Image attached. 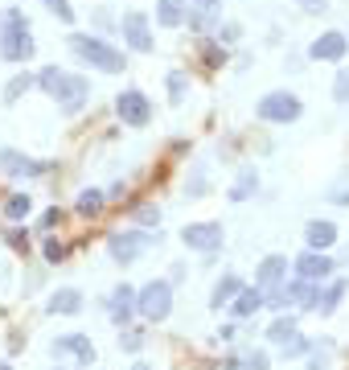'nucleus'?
I'll return each instance as SVG.
<instances>
[{
    "mask_svg": "<svg viewBox=\"0 0 349 370\" xmlns=\"http://www.w3.org/2000/svg\"><path fill=\"white\" fill-rule=\"evenodd\" d=\"M37 86L50 95L66 116H74V111H83V103L86 95H91V83H86L83 74H66V70H58V66H46L41 74H37Z\"/></svg>",
    "mask_w": 349,
    "mask_h": 370,
    "instance_id": "f257e3e1",
    "label": "nucleus"
},
{
    "mask_svg": "<svg viewBox=\"0 0 349 370\" xmlns=\"http://www.w3.org/2000/svg\"><path fill=\"white\" fill-rule=\"evenodd\" d=\"M70 54L83 58L91 70H103V74H119L123 70V54L116 46H107L103 37H91V34H70Z\"/></svg>",
    "mask_w": 349,
    "mask_h": 370,
    "instance_id": "f03ea898",
    "label": "nucleus"
},
{
    "mask_svg": "<svg viewBox=\"0 0 349 370\" xmlns=\"http://www.w3.org/2000/svg\"><path fill=\"white\" fill-rule=\"evenodd\" d=\"M29 54H34V34H29V25H25L17 9H9L0 17V58L4 62H25Z\"/></svg>",
    "mask_w": 349,
    "mask_h": 370,
    "instance_id": "7ed1b4c3",
    "label": "nucleus"
},
{
    "mask_svg": "<svg viewBox=\"0 0 349 370\" xmlns=\"http://www.w3.org/2000/svg\"><path fill=\"white\" fill-rule=\"evenodd\" d=\"M300 111H304V103L296 95H288V91H271L255 107V116L263 119V124H292V119H300Z\"/></svg>",
    "mask_w": 349,
    "mask_h": 370,
    "instance_id": "20e7f679",
    "label": "nucleus"
},
{
    "mask_svg": "<svg viewBox=\"0 0 349 370\" xmlns=\"http://www.w3.org/2000/svg\"><path fill=\"white\" fill-rule=\"evenodd\" d=\"M148 247H152V235H148V231H119V235L107 239V255H111L116 264H123V268H128V264H136V259L148 251Z\"/></svg>",
    "mask_w": 349,
    "mask_h": 370,
    "instance_id": "39448f33",
    "label": "nucleus"
},
{
    "mask_svg": "<svg viewBox=\"0 0 349 370\" xmlns=\"http://www.w3.org/2000/svg\"><path fill=\"white\" fill-rule=\"evenodd\" d=\"M140 313L148 321H165L173 313V284L168 280H152L140 288Z\"/></svg>",
    "mask_w": 349,
    "mask_h": 370,
    "instance_id": "423d86ee",
    "label": "nucleus"
},
{
    "mask_svg": "<svg viewBox=\"0 0 349 370\" xmlns=\"http://www.w3.org/2000/svg\"><path fill=\"white\" fill-rule=\"evenodd\" d=\"M116 116L123 119V124H132V128H144L152 119V103L140 95V91H119L116 99Z\"/></svg>",
    "mask_w": 349,
    "mask_h": 370,
    "instance_id": "0eeeda50",
    "label": "nucleus"
},
{
    "mask_svg": "<svg viewBox=\"0 0 349 370\" xmlns=\"http://www.w3.org/2000/svg\"><path fill=\"white\" fill-rule=\"evenodd\" d=\"M181 239H185V247L210 255V251L222 247V226H218V222H189V226L181 231Z\"/></svg>",
    "mask_w": 349,
    "mask_h": 370,
    "instance_id": "6e6552de",
    "label": "nucleus"
},
{
    "mask_svg": "<svg viewBox=\"0 0 349 370\" xmlns=\"http://www.w3.org/2000/svg\"><path fill=\"white\" fill-rule=\"evenodd\" d=\"M119 29H123V41H128L136 54L152 50V29H148V17H144V13H123Z\"/></svg>",
    "mask_w": 349,
    "mask_h": 370,
    "instance_id": "1a4fd4ad",
    "label": "nucleus"
},
{
    "mask_svg": "<svg viewBox=\"0 0 349 370\" xmlns=\"http://www.w3.org/2000/svg\"><path fill=\"white\" fill-rule=\"evenodd\" d=\"M296 276L300 280H313V284H325L333 276V259L325 251H313V247H308V251L296 259Z\"/></svg>",
    "mask_w": 349,
    "mask_h": 370,
    "instance_id": "9d476101",
    "label": "nucleus"
},
{
    "mask_svg": "<svg viewBox=\"0 0 349 370\" xmlns=\"http://www.w3.org/2000/svg\"><path fill=\"white\" fill-rule=\"evenodd\" d=\"M283 280H288V259L283 255H267L263 264H259V271H255V288H263L267 296H271L275 288H283Z\"/></svg>",
    "mask_w": 349,
    "mask_h": 370,
    "instance_id": "9b49d317",
    "label": "nucleus"
},
{
    "mask_svg": "<svg viewBox=\"0 0 349 370\" xmlns=\"http://www.w3.org/2000/svg\"><path fill=\"white\" fill-rule=\"evenodd\" d=\"M349 50V37L337 34V29H329V34H320L313 41V50H308V58H316V62H341Z\"/></svg>",
    "mask_w": 349,
    "mask_h": 370,
    "instance_id": "f8f14e48",
    "label": "nucleus"
},
{
    "mask_svg": "<svg viewBox=\"0 0 349 370\" xmlns=\"http://www.w3.org/2000/svg\"><path fill=\"white\" fill-rule=\"evenodd\" d=\"M0 169H4L9 177H41V173H50L46 161H29V156H21V152H13V149L0 152Z\"/></svg>",
    "mask_w": 349,
    "mask_h": 370,
    "instance_id": "ddd939ff",
    "label": "nucleus"
},
{
    "mask_svg": "<svg viewBox=\"0 0 349 370\" xmlns=\"http://www.w3.org/2000/svg\"><path fill=\"white\" fill-rule=\"evenodd\" d=\"M222 21V0H193L189 4V29L193 34H206Z\"/></svg>",
    "mask_w": 349,
    "mask_h": 370,
    "instance_id": "4468645a",
    "label": "nucleus"
},
{
    "mask_svg": "<svg viewBox=\"0 0 349 370\" xmlns=\"http://www.w3.org/2000/svg\"><path fill=\"white\" fill-rule=\"evenodd\" d=\"M136 309H140V292H132L128 284H119L116 292H111V321H116V325H123V321L132 317Z\"/></svg>",
    "mask_w": 349,
    "mask_h": 370,
    "instance_id": "2eb2a0df",
    "label": "nucleus"
},
{
    "mask_svg": "<svg viewBox=\"0 0 349 370\" xmlns=\"http://www.w3.org/2000/svg\"><path fill=\"white\" fill-rule=\"evenodd\" d=\"M333 239H337V226H333L329 219H313L308 226H304V243H308L313 251H325V247H333Z\"/></svg>",
    "mask_w": 349,
    "mask_h": 370,
    "instance_id": "dca6fc26",
    "label": "nucleus"
},
{
    "mask_svg": "<svg viewBox=\"0 0 349 370\" xmlns=\"http://www.w3.org/2000/svg\"><path fill=\"white\" fill-rule=\"evenodd\" d=\"M62 354H79L83 362H91V358H95V346H91V337L70 334V337H58V341H54V358H62Z\"/></svg>",
    "mask_w": 349,
    "mask_h": 370,
    "instance_id": "f3484780",
    "label": "nucleus"
},
{
    "mask_svg": "<svg viewBox=\"0 0 349 370\" xmlns=\"http://www.w3.org/2000/svg\"><path fill=\"white\" fill-rule=\"evenodd\" d=\"M238 292H243V280H238V276H222V280L214 284V292H210V309H218V313L231 309V301L238 296Z\"/></svg>",
    "mask_w": 349,
    "mask_h": 370,
    "instance_id": "a211bd4d",
    "label": "nucleus"
},
{
    "mask_svg": "<svg viewBox=\"0 0 349 370\" xmlns=\"http://www.w3.org/2000/svg\"><path fill=\"white\" fill-rule=\"evenodd\" d=\"M263 301H267L263 288H243V292L231 301V313L234 317H255V309H263Z\"/></svg>",
    "mask_w": 349,
    "mask_h": 370,
    "instance_id": "6ab92c4d",
    "label": "nucleus"
},
{
    "mask_svg": "<svg viewBox=\"0 0 349 370\" xmlns=\"http://www.w3.org/2000/svg\"><path fill=\"white\" fill-rule=\"evenodd\" d=\"M185 17H189V4H185V0H156V21H161V25L177 29Z\"/></svg>",
    "mask_w": 349,
    "mask_h": 370,
    "instance_id": "aec40b11",
    "label": "nucleus"
},
{
    "mask_svg": "<svg viewBox=\"0 0 349 370\" xmlns=\"http://www.w3.org/2000/svg\"><path fill=\"white\" fill-rule=\"evenodd\" d=\"M79 309H83V292H79V288H58V292H54L50 296V313H79Z\"/></svg>",
    "mask_w": 349,
    "mask_h": 370,
    "instance_id": "412c9836",
    "label": "nucleus"
},
{
    "mask_svg": "<svg viewBox=\"0 0 349 370\" xmlns=\"http://www.w3.org/2000/svg\"><path fill=\"white\" fill-rule=\"evenodd\" d=\"M29 210H34V202H29V194H13V198H4V219H9V222L29 219Z\"/></svg>",
    "mask_w": 349,
    "mask_h": 370,
    "instance_id": "4be33fe9",
    "label": "nucleus"
},
{
    "mask_svg": "<svg viewBox=\"0 0 349 370\" xmlns=\"http://www.w3.org/2000/svg\"><path fill=\"white\" fill-rule=\"evenodd\" d=\"M74 210H79L83 219H95V214L103 210V194H99V189H83V194H79V202H74Z\"/></svg>",
    "mask_w": 349,
    "mask_h": 370,
    "instance_id": "5701e85b",
    "label": "nucleus"
},
{
    "mask_svg": "<svg viewBox=\"0 0 349 370\" xmlns=\"http://www.w3.org/2000/svg\"><path fill=\"white\" fill-rule=\"evenodd\" d=\"M288 337H296V317H280L271 321V329H267V341H288Z\"/></svg>",
    "mask_w": 349,
    "mask_h": 370,
    "instance_id": "b1692460",
    "label": "nucleus"
},
{
    "mask_svg": "<svg viewBox=\"0 0 349 370\" xmlns=\"http://www.w3.org/2000/svg\"><path fill=\"white\" fill-rule=\"evenodd\" d=\"M255 173H251V169H243V173H238V181H234V189H231V198L234 202H243V198H251V194H255Z\"/></svg>",
    "mask_w": 349,
    "mask_h": 370,
    "instance_id": "393cba45",
    "label": "nucleus"
},
{
    "mask_svg": "<svg viewBox=\"0 0 349 370\" xmlns=\"http://www.w3.org/2000/svg\"><path fill=\"white\" fill-rule=\"evenodd\" d=\"M341 292H345V284H329L320 292V301H316V313H333V309L341 304Z\"/></svg>",
    "mask_w": 349,
    "mask_h": 370,
    "instance_id": "a878e982",
    "label": "nucleus"
},
{
    "mask_svg": "<svg viewBox=\"0 0 349 370\" xmlns=\"http://www.w3.org/2000/svg\"><path fill=\"white\" fill-rule=\"evenodd\" d=\"M34 83H37L34 74H17L13 83L4 86V103H13V99H17V95H21V91H29V86H34Z\"/></svg>",
    "mask_w": 349,
    "mask_h": 370,
    "instance_id": "bb28decb",
    "label": "nucleus"
},
{
    "mask_svg": "<svg viewBox=\"0 0 349 370\" xmlns=\"http://www.w3.org/2000/svg\"><path fill=\"white\" fill-rule=\"evenodd\" d=\"M308 350H313V341H304V337H288V341H283V346H280V354H283V358H300V354H308Z\"/></svg>",
    "mask_w": 349,
    "mask_h": 370,
    "instance_id": "cd10ccee",
    "label": "nucleus"
},
{
    "mask_svg": "<svg viewBox=\"0 0 349 370\" xmlns=\"http://www.w3.org/2000/svg\"><path fill=\"white\" fill-rule=\"evenodd\" d=\"M333 99H337V103H349V70H341V74L333 79Z\"/></svg>",
    "mask_w": 349,
    "mask_h": 370,
    "instance_id": "c85d7f7f",
    "label": "nucleus"
},
{
    "mask_svg": "<svg viewBox=\"0 0 349 370\" xmlns=\"http://www.w3.org/2000/svg\"><path fill=\"white\" fill-rule=\"evenodd\" d=\"M46 4H50V13L58 21H74V13H70V0H46Z\"/></svg>",
    "mask_w": 349,
    "mask_h": 370,
    "instance_id": "c756f323",
    "label": "nucleus"
},
{
    "mask_svg": "<svg viewBox=\"0 0 349 370\" xmlns=\"http://www.w3.org/2000/svg\"><path fill=\"white\" fill-rule=\"evenodd\" d=\"M168 95H173V99H181V95H185V74H181V70H173V74H168Z\"/></svg>",
    "mask_w": 349,
    "mask_h": 370,
    "instance_id": "7c9ffc66",
    "label": "nucleus"
},
{
    "mask_svg": "<svg viewBox=\"0 0 349 370\" xmlns=\"http://www.w3.org/2000/svg\"><path fill=\"white\" fill-rule=\"evenodd\" d=\"M46 259H50V264H62V259H66V247H62L58 239H50V243H46Z\"/></svg>",
    "mask_w": 349,
    "mask_h": 370,
    "instance_id": "2f4dec72",
    "label": "nucleus"
},
{
    "mask_svg": "<svg viewBox=\"0 0 349 370\" xmlns=\"http://www.w3.org/2000/svg\"><path fill=\"white\" fill-rule=\"evenodd\" d=\"M136 222H144V226H148V222H161V210H152V206H140V210H136Z\"/></svg>",
    "mask_w": 349,
    "mask_h": 370,
    "instance_id": "473e14b6",
    "label": "nucleus"
},
{
    "mask_svg": "<svg viewBox=\"0 0 349 370\" xmlns=\"http://www.w3.org/2000/svg\"><path fill=\"white\" fill-rule=\"evenodd\" d=\"M201 194H206V173H193V185H189V198H201Z\"/></svg>",
    "mask_w": 349,
    "mask_h": 370,
    "instance_id": "72a5a7b5",
    "label": "nucleus"
},
{
    "mask_svg": "<svg viewBox=\"0 0 349 370\" xmlns=\"http://www.w3.org/2000/svg\"><path fill=\"white\" fill-rule=\"evenodd\" d=\"M119 346H123L128 354H136L140 346H144V337H140V334H123V341H119Z\"/></svg>",
    "mask_w": 349,
    "mask_h": 370,
    "instance_id": "f704fd0d",
    "label": "nucleus"
},
{
    "mask_svg": "<svg viewBox=\"0 0 349 370\" xmlns=\"http://www.w3.org/2000/svg\"><path fill=\"white\" fill-rule=\"evenodd\" d=\"M247 370H267V354H259V350H255V354L247 358Z\"/></svg>",
    "mask_w": 349,
    "mask_h": 370,
    "instance_id": "c9c22d12",
    "label": "nucleus"
},
{
    "mask_svg": "<svg viewBox=\"0 0 349 370\" xmlns=\"http://www.w3.org/2000/svg\"><path fill=\"white\" fill-rule=\"evenodd\" d=\"M25 243H29L25 231H13V235H9V247H17V251H25Z\"/></svg>",
    "mask_w": 349,
    "mask_h": 370,
    "instance_id": "e433bc0d",
    "label": "nucleus"
},
{
    "mask_svg": "<svg viewBox=\"0 0 349 370\" xmlns=\"http://www.w3.org/2000/svg\"><path fill=\"white\" fill-rule=\"evenodd\" d=\"M222 58H226V54H222V50H206V62H210V66H218Z\"/></svg>",
    "mask_w": 349,
    "mask_h": 370,
    "instance_id": "4c0bfd02",
    "label": "nucleus"
},
{
    "mask_svg": "<svg viewBox=\"0 0 349 370\" xmlns=\"http://www.w3.org/2000/svg\"><path fill=\"white\" fill-rule=\"evenodd\" d=\"M54 222H58V210H50V214H41V231H50Z\"/></svg>",
    "mask_w": 349,
    "mask_h": 370,
    "instance_id": "58836bf2",
    "label": "nucleus"
},
{
    "mask_svg": "<svg viewBox=\"0 0 349 370\" xmlns=\"http://www.w3.org/2000/svg\"><path fill=\"white\" fill-rule=\"evenodd\" d=\"M304 4H308L313 13H325V0H304Z\"/></svg>",
    "mask_w": 349,
    "mask_h": 370,
    "instance_id": "ea45409f",
    "label": "nucleus"
},
{
    "mask_svg": "<svg viewBox=\"0 0 349 370\" xmlns=\"http://www.w3.org/2000/svg\"><path fill=\"white\" fill-rule=\"evenodd\" d=\"M136 370H148V366H144V362H140V366H136Z\"/></svg>",
    "mask_w": 349,
    "mask_h": 370,
    "instance_id": "a19ab883",
    "label": "nucleus"
},
{
    "mask_svg": "<svg viewBox=\"0 0 349 370\" xmlns=\"http://www.w3.org/2000/svg\"><path fill=\"white\" fill-rule=\"evenodd\" d=\"M0 370H9V366H4V362H0Z\"/></svg>",
    "mask_w": 349,
    "mask_h": 370,
    "instance_id": "79ce46f5",
    "label": "nucleus"
}]
</instances>
